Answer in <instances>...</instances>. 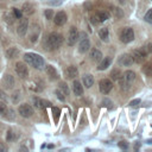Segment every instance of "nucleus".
Masks as SVG:
<instances>
[{"mask_svg": "<svg viewBox=\"0 0 152 152\" xmlns=\"http://www.w3.org/2000/svg\"><path fill=\"white\" fill-rule=\"evenodd\" d=\"M62 43H63V37L57 32H52L46 37V45L49 46V49L56 50L62 45Z\"/></svg>", "mask_w": 152, "mask_h": 152, "instance_id": "nucleus-1", "label": "nucleus"}, {"mask_svg": "<svg viewBox=\"0 0 152 152\" xmlns=\"http://www.w3.org/2000/svg\"><path fill=\"white\" fill-rule=\"evenodd\" d=\"M24 59H25L30 65H32V66L36 68V69H42L43 65H44L43 58H42L39 55H37V53H25Z\"/></svg>", "mask_w": 152, "mask_h": 152, "instance_id": "nucleus-2", "label": "nucleus"}, {"mask_svg": "<svg viewBox=\"0 0 152 152\" xmlns=\"http://www.w3.org/2000/svg\"><path fill=\"white\" fill-rule=\"evenodd\" d=\"M120 39L122 43H131L133 39H134V32L131 27H125L122 28L121 33H120Z\"/></svg>", "mask_w": 152, "mask_h": 152, "instance_id": "nucleus-3", "label": "nucleus"}, {"mask_svg": "<svg viewBox=\"0 0 152 152\" xmlns=\"http://www.w3.org/2000/svg\"><path fill=\"white\" fill-rule=\"evenodd\" d=\"M146 57H147V52L144 50V48L137 49L132 52V58H133V62L135 63H144Z\"/></svg>", "mask_w": 152, "mask_h": 152, "instance_id": "nucleus-4", "label": "nucleus"}, {"mask_svg": "<svg viewBox=\"0 0 152 152\" xmlns=\"http://www.w3.org/2000/svg\"><path fill=\"white\" fill-rule=\"evenodd\" d=\"M99 88H100V91H101V93L108 94V93L112 90V88H113V83H112V81H109V80H107V78H103V80L100 81Z\"/></svg>", "mask_w": 152, "mask_h": 152, "instance_id": "nucleus-5", "label": "nucleus"}, {"mask_svg": "<svg viewBox=\"0 0 152 152\" xmlns=\"http://www.w3.org/2000/svg\"><path fill=\"white\" fill-rule=\"evenodd\" d=\"M18 110H19V114H20L21 116H24V118H30V116L33 114V108H32L30 104H27V103L20 104Z\"/></svg>", "mask_w": 152, "mask_h": 152, "instance_id": "nucleus-6", "label": "nucleus"}, {"mask_svg": "<svg viewBox=\"0 0 152 152\" xmlns=\"http://www.w3.org/2000/svg\"><path fill=\"white\" fill-rule=\"evenodd\" d=\"M15 72H17L18 76H20L21 78H25V77H27V75H28L27 66H26L23 62H18V63L15 64Z\"/></svg>", "mask_w": 152, "mask_h": 152, "instance_id": "nucleus-7", "label": "nucleus"}, {"mask_svg": "<svg viewBox=\"0 0 152 152\" xmlns=\"http://www.w3.org/2000/svg\"><path fill=\"white\" fill-rule=\"evenodd\" d=\"M78 39V32L76 30V27H71L69 30V34H68V44L69 45H74Z\"/></svg>", "mask_w": 152, "mask_h": 152, "instance_id": "nucleus-8", "label": "nucleus"}, {"mask_svg": "<svg viewBox=\"0 0 152 152\" xmlns=\"http://www.w3.org/2000/svg\"><path fill=\"white\" fill-rule=\"evenodd\" d=\"M27 28H28V21H27V19H20V23H19V25L17 27L18 34L19 36H24L26 33Z\"/></svg>", "mask_w": 152, "mask_h": 152, "instance_id": "nucleus-9", "label": "nucleus"}, {"mask_svg": "<svg viewBox=\"0 0 152 152\" xmlns=\"http://www.w3.org/2000/svg\"><path fill=\"white\" fill-rule=\"evenodd\" d=\"M53 21H55V24H56L57 26H62V25H64L65 21H66V14H65V12H62V11L58 12V13L55 15Z\"/></svg>", "mask_w": 152, "mask_h": 152, "instance_id": "nucleus-10", "label": "nucleus"}, {"mask_svg": "<svg viewBox=\"0 0 152 152\" xmlns=\"http://www.w3.org/2000/svg\"><path fill=\"white\" fill-rule=\"evenodd\" d=\"M110 64H112V58L110 57H104L100 61V64H99L97 69L99 70H106Z\"/></svg>", "mask_w": 152, "mask_h": 152, "instance_id": "nucleus-11", "label": "nucleus"}, {"mask_svg": "<svg viewBox=\"0 0 152 152\" xmlns=\"http://www.w3.org/2000/svg\"><path fill=\"white\" fill-rule=\"evenodd\" d=\"M82 82H83V86H84L86 88H90V87L94 84V77H93V75L86 74V75L83 76V78H82Z\"/></svg>", "mask_w": 152, "mask_h": 152, "instance_id": "nucleus-12", "label": "nucleus"}, {"mask_svg": "<svg viewBox=\"0 0 152 152\" xmlns=\"http://www.w3.org/2000/svg\"><path fill=\"white\" fill-rule=\"evenodd\" d=\"M132 63H133L132 55H127V53H125V55L121 56V58H120V64H121V65L128 66V65H131Z\"/></svg>", "mask_w": 152, "mask_h": 152, "instance_id": "nucleus-13", "label": "nucleus"}, {"mask_svg": "<svg viewBox=\"0 0 152 152\" xmlns=\"http://www.w3.org/2000/svg\"><path fill=\"white\" fill-rule=\"evenodd\" d=\"M72 90H74V94L77 95V96H81L83 94V88H82L80 81H77V80L74 81V83H72Z\"/></svg>", "mask_w": 152, "mask_h": 152, "instance_id": "nucleus-14", "label": "nucleus"}, {"mask_svg": "<svg viewBox=\"0 0 152 152\" xmlns=\"http://www.w3.org/2000/svg\"><path fill=\"white\" fill-rule=\"evenodd\" d=\"M77 74H78V71H77L76 66H74V65L68 66L66 70H65V76H66L68 78H75V77L77 76Z\"/></svg>", "mask_w": 152, "mask_h": 152, "instance_id": "nucleus-15", "label": "nucleus"}, {"mask_svg": "<svg viewBox=\"0 0 152 152\" xmlns=\"http://www.w3.org/2000/svg\"><path fill=\"white\" fill-rule=\"evenodd\" d=\"M121 78H124V80H125L126 82H128V83H132V82L135 80V72L132 71V70H127V71H125L124 76H121Z\"/></svg>", "mask_w": 152, "mask_h": 152, "instance_id": "nucleus-16", "label": "nucleus"}, {"mask_svg": "<svg viewBox=\"0 0 152 152\" xmlns=\"http://www.w3.org/2000/svg\"><path fill=\"white\" fill-rule=\"evenodd\" d=\"M2 83H4V86L7 89H11L14 86V78H13V76L12 75H6L4 77V80H2Z\"/></svg>", "mask_w": 152, "mask_h": 152, "instance_id": "nucleus-17", "label": "nucleus"}, {"mask_svg": "<svg viewBox=\"0 0 152 152\" xmlns=\"http://www.w3.org/2000/svg\"><path fill=\"white\" fill-rule=\"evenodd\" d=\"M90 58H91L94 62H100V61L102 59V53H101V51L97 50V49H93V50L90 51Z\"/></svg>", "mask_w": 152, "mask_h": 152, "instance_id": "nucleus-18", "label": "nucleus"}, {"mask_svg": "<svg viewBox=\"0 0 152 152\" xmlns=\"http://www.w3.org/2000/svg\"><path fill=\"white\" fill-rule=\"evenodd\" d=\"M46 74L49 75V77L51 80H57L58 78V72H57V70L52 65H48L46 66Z\"/></svg>", "mask_w": 152, "mask_h": 152, "instance_id": "nucleus-19", "label": "nucleus"}, {"mask_svg": "<svg viewBox=\"0 0 152 152\" xmlns=\"http://www.w3.org/2000/svg\"><path fill=\"white\" fill-rule=\"evenodd\" d=\"M89 48H90V43H89V40L88 39H82L81 40V43H80V48H78V51L80 52H87L88 50H89Z\"/></svg>", "mask_w": 152, "mask_h": 152, "instance_id": "nucleus-20", "label": "nucleus"}, {"mask_svg": "<svg viewBox=\"0 0 152 152\" xmlns=\"http://www.w3.org/2000/svg\"><path fill=\"white\" fill-rule=\"evenodd\" d=\"M21 12H24V13H25V14H27V15H30V14H32V13L34 12V8H33V6H32L31 4L25 2V4L23 5Z\"/></svg>", "mask_w": 152, "mask_h": 152, "instance_id": "nucleus-21", "label": "nucleus"}, {"mask_svg": "<svg viewBox=\"0 0 152 152\" xmlns=\"http://www.w3.org/2000/svg\"><path fill=\"white\" fill-rule=\"evenodd\" d=\"M58 90H59L63 95H69V88H68V84H66L65 82H61V83H59Z\"/></svg>", "mask_w": 152, "mask_h": 152, "instance_id": "nucleus-22", "label": "nucleus"}, {"mask_svg": "<svg viewBox=\"0 0 152 152\" xmlns=\"http://www.w3.org/2000/svg\"><path fill=\"white\" fill-rule=\"evenodd\" d=\"M33 27H34V32L32 31V33L30 34V40L34 43V42L37 40V38H38V36H39V27H38L37 25H34Z\"/></svg>", "mask_w": 152, "mask_h": 152, "instance_id": "nucleus-23", "label": "nucleus"}, {"mask_svg": "<svg viewBox=\"0 0 152 152\" xmlns=\"http://www.w3.org/2000/svg\"><path fill=\"white\" fill-rule=\"evenodd\" d=\"M142 72L146 76H152V63H147L142 66Z\"/></svg>", "mask_w": 152, "mask_h": 152, "instance_id": "nucleus-24", "label": "nucleus"}, {"mask_svg": "<svg viewBox=\"0 0 152 152\" xmlns=\"http://www.w3.org/2000/svg\"><path fill=\"white\" fill-rule=\"evenodd\" d=\"M99 36H100V38L102 39V40H107L108 39V28L107 27H102L100 31H99Z\"/></svg>", "mask_w": 152, "mask_h": 152, "instance_id": "nucleus-25", "label": "nucleus"}, {"mask_svg": "<svg viewBox=\"0 0 152 152\" xmlns=\"http://www.w3.org/2000/svg\"><path fill=\"white\" fill-rule=\"evenodd\" d=\"M110 77H112V80L118 81V80L121 77V71H120L119 69H114V70H112V72H110Z\"/></svg>", "mask_w": 152, "mask_h": 152, "instance_id": "nucleus-26", "label": "nucleus"}, {"mask_svg": "<svg viewBox=\"0 0 152 152\" xmlns=\"http://www.w3.org/2000/svg\"><path fill=\"white\" fill-rule=\"evenodd\" d=\"M6 55H7L8 58H13L14 56L18 55V50H17L15 48H11V49H8V50L6 51Z\"/></svg>", "mask_w": 152, "mask_h": 152, "instance_id": "nucleus-27", "label": "nucleus"}, {"mask_svg": "<svg viewBox=\"0 0 152 152\" xmlns=\"http://www.w3.org/2000/svg\"><path fill=\"white\" fill-rule=\"evenodd\" d=\"M97 14V17H99V19L101 20V21H104L106 19H108V13L107 12H104V11H100L99 13H96Z\"/></svg>", "mask_w": 152, "mask_h": 152, "instance_id": "nucleus-28", "label": "nucleus"}, {"mask_svg": "<svg viewBox=\"0 0 152 152\" xmlns=\"http://www.w3.org/2000/svg\"><path fill=\"white\" fill-rule=\"evenodd\" d=\"M12 14H13V17L17 18V19H20V18H21V12H20V10H18V8H13V10H12Z\"/></svg>", "mask_w": 152, "mask_h": 152, "instance_id": "nucleus-29", "label": "nucleus"}, {"mask_svg": "<svg viewBox=\"0 0 152 152\" xmlns=\"http://www.w3.org/2000/svg\"><path fill=\"white\" fill-rule=\"evenodd\" d=\"M33 104H34L37 108H43L42 100H40V99H38V97H33Z\"/></svg>", "mask_w": 152, "mask_h": 152, "instance_id": "nucleus-30", "label": "nucleus"}, {"mask_svg": "<svg viewBox=\"0 0 152 152\" xmlns=\"http://www.w3.org/2000/svg\"><path fill=\"white\" fill-rule=\"evenodd\" d=\"M145 20H146L147 23H150V24H152V10H150V11H147V13L145 14Z\"/></svg>", "mask_w": 152, "mask_h": 152, "instance_id": "nucleus-31", "label": "nucleus"}, {"mask_svg": "<svg viewBox=\"0 0 152 152\" xmlns=\"http://www.w3.org/2000/svg\"><path fill=\"white\" fill-rule=\"evenodd\" d=\"M112 104H113V102H112L110 100H108V99H104V100L102 101V106H103V107H107V108H112V107H113Z\"/></svg>", "mask_w": 152, "mask_h": 152, "instance_id": "nucleus-32", "label": "nucleus"}, {"mask_svg": "<svg viewBox=\"0 0 152 152\" xmlns=\"http://www.w3.org/2000/svg\"><path fill=\"white\" fill-rule=\"evenodd\" d=\"M118 146H119L120 148H122V150H126V148L128 147V142L125 141V140H121V141L118 142Z\"/></svg>", "mask_w": 152, "mask_h": 152, "instance_id": "nucleus-33", "label": "nucleus"}, {"mask_svg": "<svg viewBox=\"0 0 152 152\" xmlns=\"http://www.w3.org/2000/svg\"><path fill=\"white\" fill-rule=\"evenodd\" d=\"M4 18H5V20H6V21H7L8 24H12V23H13V19H14V17H13V14L11 15V14H8V13H6Z\"/></svg>", "mask_w": 152, "mask_h": 152, "instance_id": "nucleus-34", "label": "nucleus"}, {"mask_svg": "<svg viewBox=\"0 0 152 152\" xmlns=\"http://www.w3.org/2000/svg\"><path fill=\"white\" fill-rule=\"evenodd\" d=\"M44 14H45V17H46V19H52V15H53V11L52 10H46L45 12H44Z\"/></svg>", "mask_w": 152, "mask_h": 152, "instance_id": "nucleus-35", "label": "nucleus"}, {"mask_svg": "<svg viewBox=\"0 0 152 152\" xmlns=\"http://www.w3.org/2000/svg\"><path fill=\"white\" fill-rule=\"evenodd\" d=\"M90 21H91L93 24H99V23H101V20L99 19L97 14H94V15H91V18H90Z\"/></svg>", "mask_w": 152, "mask_h": 152, "instance_id": "nucleus-36", "label": "nucleus"}, {"mask_svg": "<svg viewBox=\"0 0 152 152\" xmlns=\"http://www.w3.org/2000/svg\"><path fill=\"white\" fill-rule=\"evenodd\" d=\"M7 112V107L4 102H0V114H6Z\"/></svg>", "mask_w": 152, "mask_h": 152, "instance_id": "nucleus-37", "label": "nucleus"}, {"mask_svg": "<svg viewBox=\"0 0 152 152\" xmlns=\"http://www.w3.org/2000/svg\"><path fill=\"white\" fill-rule=\"evenodd\" d=\"M113 11H114V14H115V17H118V18H121V17L124 15V13H122V11H121L120 8H114Z\"/></svg>", "mask_w": 152, "mask_h": 152, "instance_id": "nucleus-38", "label": "nucleus"}, {"mask_svg": "<svg viewBox=\"0 0 152 152\" xmlns=\"http://www.w3.org/2000/svg\"><path fill=\"white\" fill-rule=\"evenodd\" d=\"M14 139H15V135H14V133L10 129V131L7 132V140L11 141V140H14Z\"/></svg>", "mask_w": 152, "mask_h": 152, "instance_id": "nucleus-39", "label": "nucleus"}, {"mask_svg": "<svg viewBox=\"0 0 152 152\" xmlns=\"http://www.w3.org/2000/svg\"><path fill=\"white\" fill-rule=\"evenodd\" d=\"M139 103H140V100H139V99H135V100H133V101L129 102V106H131V107H137Z\"/></svg>", "mask_w": 152, "mask_h": 152, "instance_id": "nucleus-40", "label": "nucleus"}, {"mask_svg": "<svg viewBox=\"0 0 152 152\" xmlns=\"http://www.w3.org/2000/svg\"><path fill=\"white\" fill-rule=\"evenodd\" d=\"M18 100H19V91L17 90V91L13 94V96H12V101H13V102H18Z\"/></svg>", "mask_w": 152, "mask_h": 152, "instance_id": "nucleus-41", "label": "nucleus"}, {"mask_svg": "<svg viewBox=\"0 0 152 152\" xmlns=\"http://www.w3.org/2000/svg\"><path fill=\"white\" fill-rule=\"evenodd\" d=\"M52 113H53L55 118L57 119V118H58V115H59V109H58V108H56V107H52Z\"/></svg>", "mask_w": 152, "mask_h": 152, "instance_id": "nucleus-42", "label": "nucleus"}, {"mask_svg": "<svg viewBox=\"0 0 152 152\" xmlns=\"http://www.w3.org/2000/svg\"><path fill=\"white\" fill-rule=\"evenodd\" d=\"M144 50L148 53V52H152V44H147V45H145L144 46Z\"/></svg>", "mask_w": 152, "mask_h": 152, "instance_id": "nucleus-43", "label": "nucleus"}, {"mask_svg": "<svg viewBox=\"0 0 152 152\" xmlns=\"http://www.w3.org/2000/svg\"><path fill=\"white\" fill-rule=\"evenodd\" d=\"M56 95H57V97H58L59 100L64 101V95H63V94H62V93H61L59 90H57V91H56Z\"/></svg>", "mask_w": 152, "mask_h": 152, "instance_id": "nucleus-44", "label": "nucleus"}, {"mask_svg": "<svg viewBox=\"0 0 152 152\" xmlns=\"http://www.w3.org/2000/svg\"><path fill=\"white\" fill-rule=\"evenodd\" d=\"M7 113H8V114H7V118H8L10 120H12L13 116H14V115H13V110H12V109H7Z\"/></svg>", "mask_w": 152, "mask_h": 152, "instance_id": "nucleus-45", "label": "nucleus"}, {"mask_svg": "<svg viewBox=\"0 0 152 152\" xmlns=\"http://www.w3.org/2000/svg\"><path fill=\"white\" fill-rule=\"evenodd\" d=\"M42 104H43V107H50V102H48L45 100H42Z\"/></svg>", "mask_w": 152, "mask_h": 152, "instance_id": "nucleus-46", "label": "nucleus"}, {"mask_svg": "<svg viewBox=\"0 0 152 152\" xmlns=\"http://www.w3.org/2000/svg\"><path fill=\"white\" fill-rule=\"evenodd\" d=\"M0 97L4 99V100H6V94H5L4 91H1V90H0Z\"/></svg>", "mask_w": 152, "mask_h": 152, "instance_id": "nucleus-47", "label": "nucleus"}, {"mask_svg": "<svg viewBox=\"0 0 152 152\" xmlns=\"http://www.w3.org/2000/svg\"><path fill=\"white\" fill-rule=\"evenodd\" d=\"M4 151H6V147L2 144H0V152H4Z\"/></svg>", "mask_w": 152, "mask_h": 152, "instance_id": "nucleus-48", "label": "nucleus"}]
</instances>
